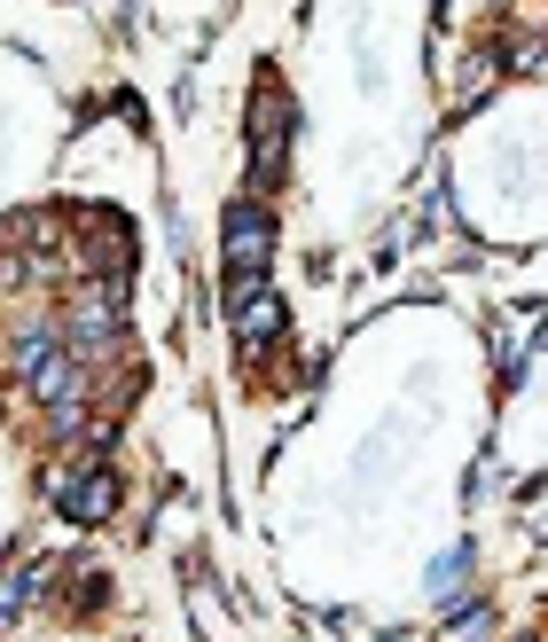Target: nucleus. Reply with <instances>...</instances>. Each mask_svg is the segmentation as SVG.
<instances>
[{
  "label": "nucleus",
  "mask_w": 548,
  "mask_h": 642,
  "mask_svg": "<svg viewBox=\"0 0 548 642\" xmlns=\"http://www.w3.org/2000/svg\"><path fill=\"white\" fill-rule=\"evenodd\" d=\"M266 251H274V220L251 197L228 204V291H235V306H251V283L266 274Z\"/></svg>",
  "instance_id": "1"
},
{
  "label": "nucleus",
  "mask_w": 548,
  "mask_h": 642,
  "mask_svg": "<svg viewBox=\"0 0 548 642\" xmlns=\"http://www.w3.org/2000/svg\"><path fill=\"white\" fill-rule=\"evenodd\" d=\"M118 509V471H86L71 494H63V517H78V525H103Z\"/></svg>",
  "instance_id": "2"
}]
</instances>
